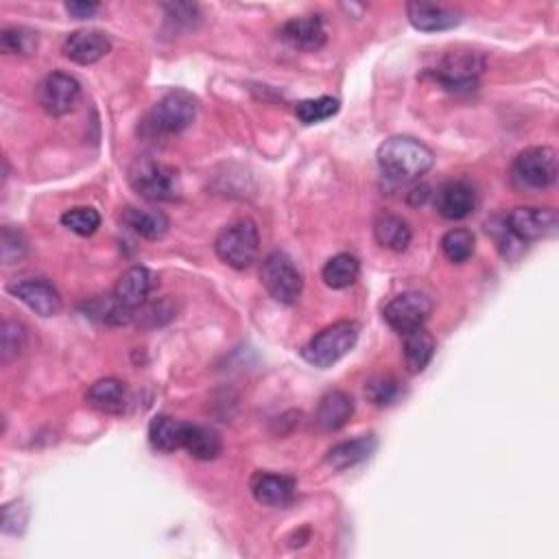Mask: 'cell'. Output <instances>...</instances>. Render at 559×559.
<instances>
[{
    "instance_id": "d590c367",
    "label": "cell",
    "mask_w": 559,
    "mask_h": 559,
    "mask_svg": "<svg viewBox=\"0 0 559 559\" xmlns=\"http://www.w3.org/2000/svg\"><path fill=\"white\" fill-rule=\"evenodd\" d=\"M66 11L77 20H86V18H92L94 14H97L99 5L97 3H68Z\"/></svg>"
},
{
    "instance_id": "9a60e30c",
    "label": "cell",
    "mask_w": 559,
    "mask_h": 559,
    "mask_svg": "<svg viewBox=\"0 0 559 559\" xmlns=\"http://www.w3.org/2000/svg\"><path fill=\"white\" fill-rule=\"evenodd\" d=\"M435 208L444 219L461 221L470 217L474 208H477V193H474V188L463 180L448 182L437 190Z\"/></svg>"
},
{
    "instance_id": "5bb4252c",
    "label": "cell",
    "mask_w": 559,
    "mask_h": 559,
    "mask_svg": "<svg viewBox=\"0 0 559 559\" xmlns=\"http://www.w3.org/2000/svg\"><path fill=\"white\" fill-rule=\"evenodd\" d=\"M151 289H153L151 271L147 267H132L118 278L112 297L125 313L132 315L136 308H140L147 302Z\"/></svg>"
},
{
    "instance_id": "d4e9b609",
    "label": "cell",
    "mask_w": 559,
    "mask_h": 559,
    "mask_svg": "<svg viewBox=\"0 0 559 559\" xmlns=\"http://www.w3.org/2000/svg\"><path fill=\"white\" fill-rule=\"evenodd\" d=\"M374 236L376 243L391 252H404L411 245V228L409 223L396 217V214H383L374 223Z\"/></svg>"
},
{
    "instance_id": "e0dca14e",
    "label": "cell",
    "mask_w": 559,
    "mask_h": 559,
    "mask_svg": "<svg viewBox=\"0 0 559 559\" xmlns=\"http://www.w3.org/2000/svg\"><path fill=\"white\" fill-rule=\"evenodd\" d=\"M407 16L411 25L424 33L450 31L461 25V14L455 9L431 3H409Z\"/></svg>"
},
{
    "instance_id": "4fadbf2b",
    "label": "cell",
    "mask_w": 559,
    "mask_h": 559,
    "mask_svg": "<svg viewBox=\"0 0 559 559\" xmlns=\"http://www.w3.org/2000/svg\"><path fill=\"white\" fill-rule=\"evenodd\" d=\"M483 64L477 55H448L442 66L437 68L435 79L442 81L446 90L470 92L477 88V77L481 75Z\"/></svg>"
},
{
    "instance_id": "ffe728a7",
    "label": "cell",
    "mask_w": 559,
    "mask_h": 559,
    "mask_svg": "<svg viewBox=\"0 0 559 559\" xmlns=\"http://www.w3.org/2000/svg\"><path fill=\"white\" fill-rule=\"evenodd\" d=\"M354 413V400L346 394V391L332 389L324 398L319 400L317 407V424L324 431H339L346 426Z\"/></svg>"
},
{
    "instance_id": "f546056e",
    "label": "cell",
    "mask_w": 559,
    "mask_h": 559,
    "mask_svg": "<svg viewBox=\"0 0 559 559\" xmlns=\"http://www.w3.org/2000/svg\"><path fill=\"white\" fill-rule=\"evenodd\" d=\"M365 396L376 407H389V404H394L400 398V383L394 376H374L367 380Z\"/></svg>"
},
{
    "instance_id": "d6a6232c",
    "label": "cell",
    "mask_w": 559,
    "mask_h": 559,
    "mask_svg": "<svg viewBox=\"0 0 559 559\" xmlns=\"http://www.w3.org/2000/svg\"><path fill=\"white\" fill-rule=\"evenodd\" d=\"M25 341H27L25 326L16 324V321H5L3 337H0V354H3V363L16 359V356L22 352V348H25Z\"/></svg>"
},
{
    "instance_id": "5b68a950",
    "label": "cell",
    "mask_w": 559,
    "mask_h": 559,
    "mask_svg": "<svg viewBox=\"0 0 559 559\" xmlns=\"http://www.w3.org/2000/svg\"><path fill=\"white\" fill-rule=\"evenodd\" d=\"M260 236L254 221L239 219L219 232L214 241V252L232 269H247L256 263Z\"/></svg>"
},
{
    "instance_id": "9c48e42d",
    "label": "cell",
    "mask_w": 559,
    "mask_h": 559,
    "mask_svg": "<svg viewBox=\"0 0 559 559\" xmlns=\"http://www.w3.org/2000/svg\"><path fill=\"white\" fill-rule=\"evenodd\" d=\"M505 230L522 245L540 241L557 228V214L551 208H514L503 219Z\"/></svg>"
},
{
    "instance_id": "6da1fadb",
    "label": "cell",
    "mask_w": 559,
    "mask_h": 559,
    "mask_svg": "<svg viewBox=\"0 0 559 559\" xmlns=\"http://www.w3.org/2000/svg\"><path fill=\"white\" fill-rule=\"evenodd\" d=\"M376 160L380 171L391 182L409 184L420 180L424 173L431 171L435 162L433 151L424 142L411 136H394L378 147Z\"/></svg>"
},
{
    "instance_id": "7402d4cb",
    "label": "cell",
    "mask_w": 559,
    "mask_h": 559,
    "mask_svg": "<svg viewBox=\"0 0 559 559\" xmlns=\"http://www.w3.org/2000/svg\"><path fill=\"white\" fill-rule=\"evenodd\" d=\"M188 426L190 424L169 418V415H158L149 424V442L160 453H173V450L184 448Z\"/></svg>"
},
{
    "instance_id": "cb8c5ba5",
    "label": "cell",
    "mask_w": 559,
    "mask_h": 559,
    "mask_svg": "<svg viewBox=\"0 0 559 559\" xmlns=\"http://www.w3.org/2000/svg\"><path fill=\"white\" fill-rule=\"evenodd\" d=\"M435 354V339L431 332L418 328L404 335V365L411 374L424 372L428 363L433 361Z\"/></svg>"
},
{
    "instance_id": "f1b7e54d",
    "label": "cell",
    "mask_w": 559,
    "mask_h": 559,
    "mask_svg": "<svg viewBox=\"0 0 559 559\" xmlns=\"http://www.w3.org/2000/svg\"><path fill=\"white\" fill-rule=\"evenodd\" d=\"M442 252L450 263L461 265L474 254V234L470 230H450L442 239Z\"/></svg>"
},
{
    "instance_id": "ba28073f",
    "label": "cell",
    "mask_w": 559,
    "mask_h": 559,
    "mask_svg": "<svg viewBox=\"0 0 559 559\" xmlns=\"http://www.w3.org/2000/svg\"><path fill=\"white\" fill-rule=\"evenodd\" d=\"M433 313V300L422 291H407L394 297L383 311L387 324L400 335L424 328L426 319Z\"/></svg>"
},
{
    "instance_id": "44dd1931",
    "label": "cell",
    "mask_w": 559,
    "mask_h": 559,
    "mask_svg": "<svg viewBox=\"0 0 559 559\" xmlns=\"http://www.w3.org/2000/svg\"><path fill=\"white\" fill-rule=\"evenodd\" d=\"M376 450V439L374 435H363L350 439V442H341L337 446H332L326 455V463L332 470H348L359 466V463L367 461Z\"/></svg>"
},
{
    "instance_id": "d6986e66",
    "label": "cell",
    "mask_w": 559,
    "mask_h": 559,
    "mask_svg": "<svg viewBox=\"0 0 559 559\" xmlns=\"http://www.w3.org/2000/svg\"><path fill=\"white\" fill-rule=\"evenodd\" d=\"M86 400L92 409L105 415H121L129 404V394L118 378H101L88 389Z\"/></svg>"
},
{
    "instance_id": "30bf717a",
    "label": "cell",
    "mask_w": 559,
    "mask_h": 559,
    "mask_svg": "<svg viewBox=\"0 0 559 559\" xmlns=\"http://www.w3.org/2000/svg\"><path fill=\"white\" fill-rule=\"evenodd\" d=\"M81 99V86L75 77L66 73H51L38 86V103L51 116H66L77 107Z\"/></svg>"
},
{
    "instance_id": "8992f818",
    "label": "cell",
    "mask_w": 559,
    "mask_h": 559,
    "mask_svg": "<svg viewBox=\"0 0 559 559\" xmlns=\"http://www.w3.org/2000/svg\"><path fill=\"white\" fill-rule=\"evenodd\" d=\"M260 282L273 300L280 304H295L300 300L304 280L293 258L284 252H273L263 260L260 267Z\"/></svg>"
},
{
    "instance_id": "ac0fdd59",
    "label": "cell",
    "mask_w": 559,
    "mask_h": 559,
    "mask_svg": "<svg viewBox=\"0 0 559 559\" xmlns=\"http://www.w3.org/2000/svg\"><path fill=\"white\" fill-rule=\"evenodd\" d=\"M256 503L265 507H287L295 498V481L284 474H256L252 481Z\"/></svg>"
},
{
    "instance_id": "4316f807",
    "label": "cell",
    "mask_w": 559,
    "mask_h": 559,
    "mask_svg": "<svg viewBox=\"0 0 559 559\" xmlns=\"http://www.w3.org/2000/svg\"><path fill=\"white\" fill-rule=\"evenodd\" d=\"M184 448L188 450V455L193 459L212 461V459H217L221 455L223 444H221L219 433L214 431V428L190 424Z\"/></svg>"
},
{
    "instance_id": "603a6c76",
    "label": "cell",
    "mask_w": 559,
    "mask_h": 559,
    "mask_svg": "<svg viewBox=\"0 0 559 559\" xmlns=\"http://www.w3.org/2000/svg\"><path fill=\"white\" fill-rule=\"evenodd\" d=\"M123 223L134 234L142 236L147 241H160L162 236L169 232L171 223L164 212L158 210H138V208H127L123 214Z\"/></svg>"
},
{
    "instance_id": "836d02e7",
    "label": "cell",
    "mask_w": 559,
    "mask_h": 559,
    "mask_svg": "<svg viewBox=\"0 0 559 559\" xmlns=\"http://www.w3.org/2000/svg\"><path fill=\"white\" fill-rule=\"evenodd\" d=\"M25 254H27L25 236H22L20 232L5 228L3 230V260L5 263L7 265L14 263V260H20Z\"/></svg>"
},
{
    "instance_id": "3957f363",
    "label": "cell",
    "mask_w": 559,
    "mask_h": 559,
    "mask_svg": "<svg viewBox=\"0 0 559 559\" xmlns=\"http://www.w3.org/2000/svg\"><path fill=\"white\" fill-rule=\"evenodd\" d=\"M356 341H359V324H354V321H337V324L317 332L304 346L302 356L311 365L326 370V367H332L343 356L350 354Z\"/></svg>"
},
{
    "instance_id": "8fae6325",
    "label": "cell",
    "mask_w": 559,
    "mask_h": 559,
    "mask_svg": "<svg viewBox=\"0 0 559 559\" xmlns=\"http://www.w3.org/2000/svg\"><path fill=\"white\" fill-rule=\"evenodd\" d=\"M7 291L27 304L35 315L55 317L62 313V295L44 278H20L11 282Z\"/></svg>"
},
{
    "instance_id": "2e32d148",
    "label": "cell",
    "mask_w": 559,
    "mask_h": 559,
    "mask_svg": "<svg viewBox=\"0 0 559 559\" xmlns=\"http://www.w3.org/2000/svg\"><path fill=\"white\" fill-rule=\"evenodd\" d=\"M282 40L289 42L293 49L319 51L326 44V27L321 16H300L284 22Z\"/></svg>"
},
{
    "instance_id": "1f68e13d",
    "label": "cell",
    "mask_w": 559,
    "mask_h": 559,
    "mask_svg": "<svg viewBox=\"0 0 559 559\" xmlns=\"http://www.w3.org/2000/svg\"><path fill=\"white\" fill-rule=\"evenodd\" d=\"M38 46L35 33L27 29H5L0 33V49L9 55H29Z\"/></svg>"
},
{
    "instance_id": "4dcf8cb0",
    "label": "cell",
    "mask_w": 559,
    "mask_h": 559,
    "mask_svg": "<svg viewBox=\"0 0 559 559\" xmlns=\"http://www.w3.org/2000/svg\"><path fill=\"white\" fill-rule=\"evenodd\" d=\"M62 225L79 236H92L99 230L101 214L94 208H70L62 214Z\"/></svg>"
},
{
    "instance_id": "277c9868",
    "label": "cell",
    "mask_w": 559,
    "mask_h": 559,
    "mask_svg": "<svg viewBox=\"0 0 559 559\" xmlns=\"http://www.w3.org/2000/svg\"><path fill=\"white\" fill-rule=\"evenodd\" d=\"M129 184L147 201H173L180 195V177L169 164L149 156L136 158L129 166Z\"/></svg>"
},
{
    "instance_id": "52a82bcc",
    "label": "cell",
    "mask_w": 559,
    "mask_h": 559,
    "mask_svg": "<svg viewBox=\"0 0 559 559\" xmlns=\"http://www.w3.org/2000/svg\"><path fill=\"white\" fill-rule=\"evenodd\" d=\"M511 177L520 188L544 190L557 180V153L551 147H529L518 153Z\"/></svg>"
},
{
    "instance_id": "7a4b0ae2",
    "label": "cell",
    "mask_w": 559,
    "mask_h": 559,
    "mask_svg": "<svg viewBox=\"0 0 559 559\" xmlns=\"http://www.w3.org/2000/svg\"><path fill=\"white\" fill-rule=\"evenodd\" d=\"M197 116V101L193 94L173 90L153 105V110L142 121V134L151 138L173 136L193 125Z\"/></svg>"
},
{
    "instance_id": "484cf974",
    "label": "cell",
    "mask_w": 559,
    "mask_h": 559,
    "mask_svg": "<svg viewBox=\"0 0 559 559\" xmlns=\"http://www.w3.org/2000/svg\"><path fill=\"white\" fill-rule=\"evenodd\" d=\"M359 273H361L359 258L352 254H337L328 260L324 269H321V278H324L326 287L330 289H348L359 280Z\"/></svg>"
},
{
    "instance_id": "83f0119b",
    "label": "cell",
    "mask_w": 559,
    "mask_h": 559,
    "mask_svg": "<svg viewBox=\"0 0 559 559\" xmlns=\"http://www.w3.org/2000/svg\"><path fill=\"white\" fill-rule=\"evenodd\" d=\"M339 112V101L332 97H319V99H308L297 103L295 116L300 118V123L304 125H317L324 123L328 118H332Z\"/></svg>"
},
{
    "instance_id": "7c38bea8",
    "label": "cell",
    "mask_w": 559,
    "mask_h": 559,
    "mask_svg": "<svg viewBox=\"0 0 559 559\" xmlns=\"http://www.w3.org/2000/svg\"><path fill=\"white\" fill-rule=\"evenodd\" d=\"M110 49H112L110 38L97 29H79L75 33H70L62 44V51L70 62L81 66L101 62V59L110 53Z\"/></svg>"
},
{
    "instance_id": "e575fe53",
    "label": "cell",
    "mask_w": 559,
    "mask_h": 559,
    "mask_svg": "<svg viewBox=\"0 0 559 559\" xmlns=\"http://www.w3.org/2000/svg\"><path fill=\"white\" fill-rule=\"evenodd\" d=\"M27 522V511L20 503H9L3 509V531L18 535Z\"/></svg>"
}]
</instances>
